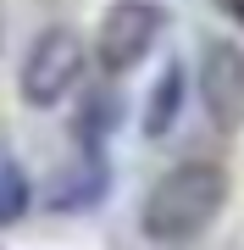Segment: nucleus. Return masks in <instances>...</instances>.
<instances>
[{"label":"nucleus","instance_id":"obj_1","mask_svg":"<svg viewBox=\"0 0 244 250\" xmlns=\"http://www.w3.org/2000/svg\"><path fill=\"white\" fill-rule=\"evenodd\" d=\"M227 189L233 184H227V172L217 161H178L150 184L139 228H145L150 245H189L222 217Z\"/></svg>","mask_w":244,"mask_h":250},{"label":"nucleus","instance_id":"obj_2","mask_svg":"<svg viewBox=\"0 0 244 250\" xmlns=\"http://www.w3.org/2000/svg\"><path fill=\"white\" fill-rule=\"evenodd\" d=\"M83 67H89V45H83L78 28H45V34H34V45H28L22 67H17V89L34 111H50L61 106L67 95L83 83Z\"/></svg>","mask_w":244,"mask_h":250},{"label":"nucleus","instance_id":"obj_3","mask_svg":"<svg viewBox=\"0 0 244 250\" xmlns=\"http://www.w3.org/2000/svg\"><path fill=\"white\" fill-rule=\"evenodd\" d=\"M167 34V6L161 0H111L94 34V62L106 78L133 72L139 62H150V50Z\"/></svg>","mask_w":244,"mask_h":250},{"label":"nucleus","instance_id":"obj_4","mask_svg":"<svg viewBox=\"0 0 244 250\" xmlns=\"http://www.w3.org/2000/svg\"><path fill=\"white\" fill-rule=\"evenodd\" d=\"M194 83H200L206 117L222 128V134L244 128V45H233V39H206Z\"/></svg>","mask_w":244,"mask_h":250},{"label":"nucleus","instance_id":"obj_5","mask_svg":"<svg viewBox=\"0 0 244 250\" xmlns=\"http://www.w3.org/2000/svg\"><path fill=\"white\" fill-rule=\"evenodd\" d=\"M106 195H111V161L100 156V150H78L61 172H50V184H45V211L78 217V211L106 206Z\"/></svg>","mask_w":244,"mask_h":250},{"label":"nucleus","instance_id":"obj_6","mask_svg":"<svg viewBox=\"0 0 244 250\" xmlns=\"http://www.w3.org/2000/svg\"><path fill=\"white\" fill-rule=\"evenodd\" d=\"M122 89L117 83H89V89L78 95V111H73V139H78V150H100L111 134H117V123H122Z\"/></svg>","mask_w":244,"mask_h":250},{"label":"nucleus","instance_id":"obj_7","mask_svg":"<svg viewBox=\"0 0 244 250\" xmlns=\"http://www.w3.org/2000/svg\"><path fill=\"white\" fill-rule=\"evenodd\" d=\"M183 100H189V72H183V62H172V67H161V78H155L150 95H145L139 134L145 139H167L172 128H178V117H183Z\"/></svg>","mask_w":244,"mask_h":250},{"label":"nucleus","instance_id":"obj_8","mask_svg":"<svg viewBox=\"0 0 244 250\" xmlns=\"http://www.w3.org/2000/svg\"><path fill=\"white\" fill-rule=\"evenodd\" d=\"M34 178L22 172V161L17 156H0V228H11V223H22L28 211H34Z\"/></svg>","mask_w":244,"mask_h":250},{"label":"nucleus","instance_id":"obj_9","mask_svg":"<svg viewBox=\"0 0 244 250\" xmlns=\"http://www.w3.org/2000/svg\"><path fill=\"white\" fill-rule=\"evenodd\" d=\"M211 6H217V11H222V17H233V22L244 28V0H211Z\"/></svg>","mask_w":244,"mask_h":250}]
</instances>
